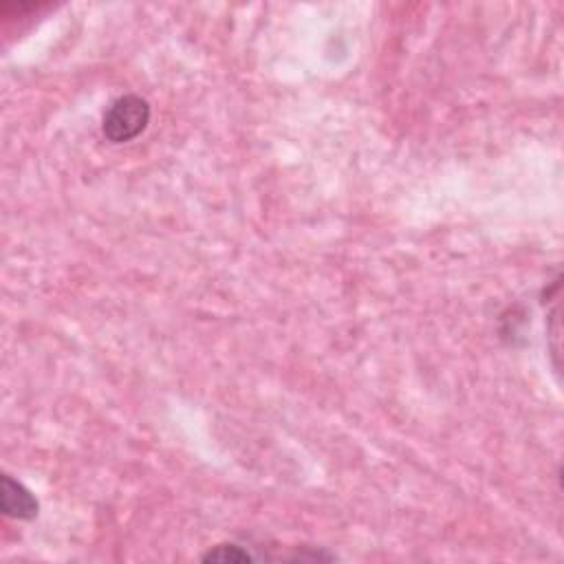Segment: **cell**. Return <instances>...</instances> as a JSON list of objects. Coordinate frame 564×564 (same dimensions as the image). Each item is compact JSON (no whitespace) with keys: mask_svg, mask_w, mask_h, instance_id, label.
Segmentation results:
<instances>
[{"mask_svg":"<svg viewBox=\"0 0 564 564\" xmlns=\"http://www.w3.org/2000/svg\"><path fill=\"white\" fill-rule=\"evenodd\" d=\"M150 124V104L139 95H124L106 108L102 130L113 144H126L139 137Z\"/></svg>","mask_w":564,"mask_h":564,"instance_id":"6da1fadb","label":"cell"},{"mask_svg":"<svg viewBox=\"0 0 564 564\" xmlns=\"http://www.w3.org/2000/svg\"><path fill=\"white\" fill-rule=\"evenodd\" d=\"M0 507H3V514L9 518L18 520H31L38 516V501L36 496L31 494L23 483L14 481L12 476H3L0 481Z\"/></svg>","mask_w":564,"mask_h":564,"instance_id":"7a4b0ae2","label":"cell"},{"mask_svg":"<svg viewBox=\"0 0 564 564\" xmlns=\"http://www.w3.org/2000/svg\"><path fill=\"white\" fill-rule=\"evenodd\" d=\"M203 562H219V564H247L252 562L254 556L241 545H234V542H225V545L210 547L201 556Z\"/></svg>","mask_w":564,"mask_h":564,"instance_id":"3957f363","label":"cell"}]
</instances>
